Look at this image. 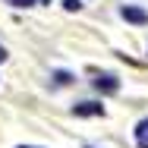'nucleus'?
<instances>
[{"label":"nucleus","instance_id":"nucleus-2","mask_svg":"<svg viewBox=\"0 0 148 148\" xmlns=\"http://www.w3.org/2000/svg\"><path fill=\"white\" fill-rule=\"evenodd\" d=\"M120 13H123V19H129V22H136V25H145L148 22V13L139 10V6H123Z\"/></svg>","mask_w":148,"mask_h":148},{"label":"nucleus","instance_id":"nucleus-3","mask_svg":"<svg viewBox=\"0 0 148 148\" xmlns=\"http://www.w3.org/2000/svg\"><path fill=\"white\" fill-rule=\"evenodd\" d=\"M95 85H98L101 91H117V88H120L117 76H110V73H104V76H98V79H95Z\"/></svg>","mask_w":148,"mask_h":148},{"label":"nucleus","instance_id":"nucleus-7","mask_svg":"<svg viewBox=\"0 0 148 148\" xmlns=\"http://www.w3.org/2000/svg\"><path fill=\"white\" fill-rule=\"evenodd\" d=\"M3 60H6V47L0 44V63H3Z\"/></svg>","mask_w":148,"mask_h":148},{"label":"nucleus","instance_id":"nucleus-5","mask_svg":"<svg viewBox=\"0 0 148 148\" xmlns=\"http://www.w3.org/2000/svg\"><path fill=\"white\" fill-rule=\"evenodd\" d=\"M63 6L66 10H79V0H63Z\"/></svg>","mask_w":148,"mask_h":148},{"label":"nucleus","instance_id":"nucleus-8","mask_svg":"<svg viewBox=\"0 0 148 148\" xmlns=\"http://www.w3.org/2000/svg\"><path fill=\"white\" fill-rule=\"evenodd\" d=\"M22 148H32V145H22Z\"/></svg>","mask_w":148,"mask_h":148},{"label":"nucleus","instance_id":"nucleus-1","mask_svg":"<svg viewBox=\"0 0 148 148\" xmlns=\"http://www.w3.org/2000/svg\"><path fill=\"white\" fill-rule=\"evenodd\" d=\"M73 114H76V117H101V114H104V107H101V104H95V101H82V104H76V107H73Z\"/></svg>","mask_w":148,"mask_h":148},{"label":"nucleus","instance_id":"nucleus-6","mask_svg":"<svg viewBox=\"0 0 148 148\" xmlns=\"http://www.w3.org/2000/svg\"><path fill=\"white\" fill-rule=\"evenodd\" d=\"M10 3H13V6H32L35 0H10Z\"/></svg>","mask_w":148,"mask_h":148},{"label":"nucleus","instance_id":"nucleus-4","mask_svg":"<svg viewBox=\"0 0 148 148\" xmlns=\"http://www.w3.org/2000/svg\"><path fill=\"white\" fill-rule=\"evenodd\" d=\"M136 145L139 148H148V120H142L136 126Z\"/></svg>","mask_w":148,"mask_h":148}]
</instances>
